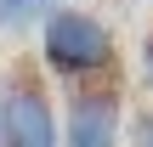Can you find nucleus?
<instances>
[{"mask_svg": "<svg viewBox=\"0 0 153 147\" xmlns=\"http://www.w3.org/2000/svg\"><path fill=\"white\" fill-rule=\"evenodd\" d=\"M62 147H125V91L114 79L68 91V102H62Z\"/></svg>", "mask_w": 153, "mask_h": 147, "instance_id": "nucleus-3", "label": "nucleus"}, {"mask_svg": "<svg viewBox=\"0 0 153 147\" xmlns=\"http://www.w3.org/2000/svg\"><path fill=\"white\" fill-rule=\"evenodd\" d=\"M68 0H0V34H28V28H40Z\"/></svg>", "mask_w": 153, "mask_h": 147, "instance_id": "nucleus-4", "label": "nucleus"}, {"mask_svg": "<svg viewBox=\"0 0 153 147\" xmlns=\"http://www.w3.org/2000/svg\"><path fill=\"white\" fill-rule=\"evenodd\" d=\"M0 136H6V68H0Z\"/></svg>", "mask_w": 153, "mask_h": 147, "instance_id": "nucleus-7", "label": "nucleus"}, {"mask_svg": "<svg viewBox=\"0 0 153 147\" xmlns=\"http://www.w3.org/2000/svg\"><path fill=\"white\" fill-rule=\"evenodd\" d=\"M0 147H62L51 79L28 57H17L6 68V136H0Z\"/></svg>", "mask_w": 153, "mask_h": 147, "instance_id": "nucleus-2", "label": "nucleus"}, {"mask_svg": "<svg viewBox=\"0 0 153 147\" xmlns=\"http://www.w3.org/2000/svg\"><path fill=\"white\" fill-rule=\"evenodd\" d=\"M40 68H45V79H62L68 91L74 85H97V79H114L119 40H114V28L97 11L62 6V11H51L40 23Z\"/></svg>", "mask_w": 153, "mask_h": 147, "instance_id": "nucleus-1", "label": "nucleus"}, {"mask_svg": "<svg viewBox=\"0 0 153 147\" xmlns=\"http://www.w3.org/2000/svg\"><path fill=\"white\" fill-rule=\"evenodd\" d=\"M142 85L153 91V23H148V34H142Z\"/></svg>", "mask_w": 153, "mask_h": 147, "instance_id": "nucleus-6", "label": "nucleus"}, {"mask_svg": "<svg viewBox=\"0 0 153 147\" xmlns=\"http://www.w3.org/2000/svg\"><path fill=\"white\" fill-rule=\"evenodd\" d=\"M125 147H153V102L125 113Z\"/></svg>", "mask_w": 153, "mask_h": 147, "instance_id": "nucleus-5", "label": "nucleus"}]
</instances>
